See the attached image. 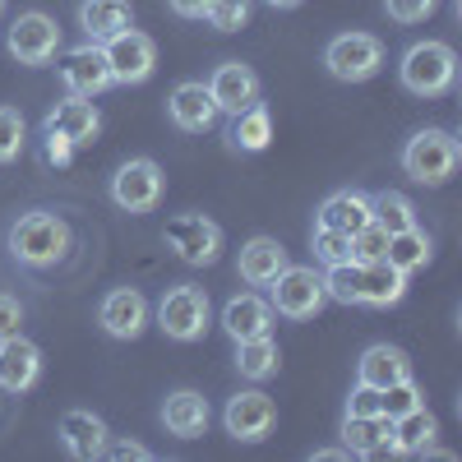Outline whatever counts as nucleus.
Masks as SVG:
<instances>
[{
  "label": "nucleus",
  "mask_w": 462,
  "mask_h": 462,
  "mask_svg": "<svg viewBox=\"0 0 462 462\" xmlns=\"http://www.w3.org/2000/svg\"><path fill=\"white\" fill-rule=\"evenodd\" d=\"M356 278H361V263L352 259V263H333V268H324V291H328V300H337V305H356Z\"/></svg>",
  "instance_id": "obj_33"
},
{
  "label": "nucleus",
  "mask_w": 462,
  "mask_h": 462,
  "mask_svg": "<svg viewBox=\"0 0 462 462\" xmlns=\"http://www.w3.org/2000/svg\"><path fill=\"white\" fill-rule=\"evenodd\" d=\"M370 217H374L370 213V195H361V189H337V195H328L319 204V217L315 222L342 231V236H352V231H361Z\"/></svg>",
  "instance_id": "obj_27"
},
{
  "label": "nucleus",
  "mask_w": 462,
  "mask_h": 462,
  "mask_svg": "<svg viewBox=\"0 0 462 462\" xmlns=\"http://www.w3.org/2000/svg\"><path fill=\"white\" fill-rule=\"evenodd\" d=\"M208 93H213L217 116H236L241 106L259 102V74L245 60H222L208 79Z\"/></svg>",
  "instance_id": "obj_14"
},
{
  "label": "nucleus",
  "mask_w": 462,
  "mask_h": 462,
  "mask_svg": "<svg viewBox=\"0 0 462 462\" xmlns=\"http://www.w3.org/2000/svg\"><path fill=\"white\" fill-rule=\"evenodd\" d=\"M10 254L23 263V268H56L69 250V222L51 208H32V213H19L10 222V236H5Z\"/></svg>",
  "instance_id": "obj_1"
},
{
  "label": "nucleus",
  "mask_w": 462,
  "mask_h": 462,
  "mask_svg": "<svg viewBox=\"0 0 462 462\" xmlns=\"http://www.w3.org/2000/svg\"><path fill=\"white\" fill-rule=\"evenodd\" d=\"M398 79L416 97H439L457 79V51L448 42H416L398 60Z\"/></svg>",
  "instance_id": "obj_2"
},
{
  "label": "nucleus",
  "mask_w": 462,
  "mask_h": 462,
  "mask_svg": "<svg viewBox=\"0 0 462 462\" xmlns=\"http://www.w3.org/2000/svg\"><path fill=\"white\" fill-rule=\"evenodd\" d=\"M102 56H106V69H111V84H143L152 65H158V47H152V37L139 32V28H125L102 42Z\"/></svg>",
  "instance_id": "obj_9"
},
{
  "label": "nucleus",
  "mask_w": 462,
  "mask_h": 462,
  "mask_svg": "<svg viewBox=\"0 0 462 462\" xmlns=\"http://www.w3.org/2000/svg\"><path fill=\"white\" fill-rule=\"evenodd\" d=\"M226 143L236 152H263L273 143V116H268L263 102H250L231 116V130H226Z\"/></svg>",
  "instance_id": "obj_26"
},
{
  "label": "nucleus",
  "mask_w": 462,
  "mask_h": 462,
  "mask_svg": "<svg viewBox=\"0 0 462 462\" xmlns=\"http://www.w3.org/2000/svg\"><path fill=\"white\" fill-rule=\"evenodd\" d=\"M208 5H213V0H171V10H176L180 19H204Z\"/></svg>",
  "instance_id": "obj_43"
},
{
  "label": "nucleus",
  "mask_w": 462,
  "mask_h": 462,
  "mask_svg": "<svg viewBox=\"0 0 462 462\" xmlns=\"http://www.w3.org/2000/svg\"><path fill=\"white\" fill-rule=\"evenodd\" d=\"M342 448L356 457H383L393 453V426L389 416H342Z\"/></svg>",
  "instance_id": "obj_23"
},
{
  "label": "nucleus",
  "mask_w": 462,
  "mask_h": 462,
  "mask_svg": "<svg viewBox=\"0 0 462 462\" xmlns=\"http://www.w3.org/2000/svg\"><path fill=\"white\" fill-rule=\"evenodd\" d=\"M79 28H84L88 42H106V37L134 28V10H130V0H84Z\"/></svg>",
  "instance_id": "obj_25"
},
{
  "label": "nucleus",
  "mask_w": 462,
  "mask_h": 462,
  "mask_svg": "<svg viewBox=\"0 0 462 462\" xmlns=\"http://www.w3.org/2000/svg\"><path fill=\"white\" fill-rule=\"evenodd\" d=\"M162 189H167V176L152 158H130L116 167L111 176V204L121 213H152L162 204Z\"/></svg>",
  "instance_id": "obj_7"
},
{
  "label": "nucleus",
  "mask_w": 462,
  "mask_h": 462,
  "mask_svg": "<svg viewBox=\"0 0 462 462\" xmlns=\"http://www.w3.org/2000/svg\"><path fill=\"white\" fill-rule=\"evenodd\" d=\"M42 130H56V134H65L74 148H79V143H93V139H97L102 116H97L93 97H65V102H56V106L47 111Z\"/></svg>",
  "instance_id": "obj_21"
},
{
  "label": "nucleus",
  "mask_w": 462,
  "mask_h": 462,
  "mask_svg": "<svg viewBox=\"0 0 462 462\" xmlns=\"http://www.w3.org/2000/svg\"><path fill=\"white\" fill-rule=\"evenodd\" d=\"M208 315H213L208 291L195 287V282H180V287H171V291L158 300V328H162L171 342H199L204 328H208Z\"/></svg>",
  "instance_id": "obj_6"
},
{
  "label": "nucleus",
  "mask_w": 462,
  "mask_h": 462,
  "mask_svg": "<svg viewBox=\"0 0 462 462\" xmlns=\"http://www.w3.org/2000/svg\"><path fill=\"white\" fill-rule=\"evenodd\" d=\"M42 139H47V162H69L74 143H69L65 134H56V130H42Z\"/></svg>",
  "instance_id": "obj_42"
},
{
  "label": "nucleus",
  "mask_w": 462,
  "mask_h": 462,
  "mask_svg": "<svg viewBox=\"0 0 462 462\" xmlns=\"http://www.w3.org/2000/svg\"><path fill=\"white\" fill-rule=\"evenodd\" d=\"M439 0H383V10H389L393 23H426L435 14Z\"/></svg>",
  "instance_id": "obj_38"
},
{
  "label": "nucleus",
  "mask_w": 462,
  "mask_h": 462,
  "mask_svg": "<svg viewBox=\"0 0 462 462\" xmlns=\"http://www.w3.org/2000/svg\"><path fill=\"white\" fill-rule=\"evenodd\" d=\"M398 379H411V361L402 346H389V342H374L361 352L356 361V383H370V389H389Z\"/></svg>",
  "instance_id": "obj_22"
},
{
  "label": "nucleus",
  "mask_w": 462,
  "mask_h": 462,
  "mask_svg": "<svg viewBox=\"0 0 462 462\" xmlns=\"http://www.w3.org/2000/svg\"><path fill=\"white\" fill-rule=\"evenodd\" d=\"M0 10H5V0H0Z\"/></svg>",
  "instance_id": "obj_45"
},
{
  "label": "nucleus",
  "mask_w": 462,
  "mask_h": 462,
  "mask_svg": "<svg viewBox=\"0 0 462 462\" xmlns=\"http://www.w3.org/2000/svg\"><path fill=\"white\" fill-rule=\"evenodd\" d=\"M37 374H42V346L28 342L23 333L0 342V389L5 393H28L37 383Z\"/></svg>",
  "instance_id": "obj_16"
},
{
  "label": "nucleus",
  "mask_w": 462,
  "mask_h": 462,
  "mask_svg": "<svg viewBox=\"0 0 462 462\" xmlns=\"http://www.w3.org/2000/svg\"><path fill=\"white\" fill-rule=\"evenodd\" d=\"M411 407H420V389L411 379H398V383H389V389H379V416H402V411H411Z\"/></svg>",
  "instance_id": "obj_36"
},
{
  "label": "nucleus",
  "mask_w": 462,
  "mask_h": 462,
  "mask_svg": "<svg viewBox=\"0 0 462 462\" xmlns=\"http://www.w3.org/2000/svg\"><path fill=\"white\" fill-rule=\"evenodd\" d=\"M97 324H102L106 337L134 342V337L143 333V324H148V300H143V291H134V287L106 291L102 305H97Z\"/></svg>",
  "instance_id": "obj_13"
},
{
  "label": "nucleus",
  "mask_w": 462,
  "mask_h": 462,
  "mask_svg": "<svg viewBox=\"0 0 462 462\" xmlns=\"http://www.w3.org/2000/svg\"><path fill=\"white\" fill-rule=\"evenodd\" d=\"M60 84L69 97H97L111 88V69L102 56V42H79L60 56Z\"/></svg>",
  "instance_id": "obj_12"
},
{
  "label": "nucleus",
  "mask_w": 462,
  "mask_h": 462,
  "mask_svg": "<svg viewBox=\"0 0 462 462\" xmlns=\"http://www.w3.org/2000/svg\"><path fill=\"white\" fill-rule=\"evenodd\" d=\"M222 426H226V435H231V439L259 444V439L273 435V426H278V402L268 398L263 389H241L236 398L226 402Z\"/></svg>",
  "instance_id": "obj_10"
},
{
  "label": "nucleus",
  "mask_w": 462,
  "mask_h": 462,
  "mask_svg": "<svg viewBox=\"0 0 462 462\" xmlns=\"http://www.w3.org/2000/svg\"><path fill=\"white\" fill-rule=\"evenodd\" d=\"M287 268V250L273 241V236H250L245 245H241V259H236V273H241V282H250V287H268L278 273Z\"/></svg>",
  "instance_id": "obj_24"
},
{
  "label": "nucleus",
  "mask_w": 462,
  "mask_h": 462,
  "mask_svg": "<svg viewBox=\"0 0 462 462\" xmlns=\"http://www.w3.org/2000/svg\"><path fill=\"white\" fill-rule=\"evenodd\" d=\"M383 250H389V231H383L374 217L361 231H352V259L356 263H374V259H383Z\"/></svg>",
  "instance_id": "obj_35"
},
{
  "label": "nucleus",
  "mask_w": 462,
  "mask_h": 462,
  "mask_svg": "<svg viewBox=\"0 0 462 462\" xmlns=\"http://www.w3.org/2000/svg\"><path fill=\"white\" fill-rule=\"evenodd\" d=\"M217 32H241L250 23V0H213L208 14H204Z\"/></svg>",
  "instance_id": "obj_37"
},
{
  "label": "nucleus",
  "mask_w": 462,
  "mask_h": 462,
  "mask_svg": "<svg viewBox=\"0 0 462 462\" xmlns=\"http://www.w3.org/2000/svg\"><path fill=\"white\" fill-rule=\"evenodd\" d=\"M462 162V148L448 130H416L402 143V171L416 185H444Z\"/></svg>",
  "instance_id": "obj_3"
},
{
  "label": "nucleus",
  "mask_w": 462,
  "mask_h": 462,
  "mask_svg": "<svg viewBox=\"0 0 462 462\" xmlns=\"http://www.w3.org/2000/svg\"><path fill=\"white\" fill-rule=\"evenodd\" d=\"M5 47H10V56H14L19 65H47V60H56V51H60V28H56L51 14L28 10V14H19V19L10 23Z\"/></svg>",
  "instance_id": "obj_11"
},
{
  "label": "nucleus",
  "mask_w": 462,
  "mask_h": 462,
  "mask_svg": "<svg viewBox=\"0 0 462 462\" xmlns=\"http://www.w3.org/2000/svg\"><path fill=\"white\" fill-rule=\"evenodd\" d=\"M383 259H389L393 268H402V273H416V268L430 263V236L420 226L389 231V250H383Z\"/></svg>",
  "instance_id": "obj_30"
},
{
  "label": "nucleus",
  "mask_w": 462,
  "mask_h": 462,
  "mask_svg": "<svg viewBox=\"0 0 462 462\" xmlns=\"http://www.w3.org/2000/svg\"><path fill=\"white\" fill-rule=\"evenodd\" d=\"M370 213L383 231H407L416 226V208L407 195H398V189H379V195H370Z\"/></svg>",
  "instance_id": "obj_31"
},
{
  "label": "nucleus",
  "mask_w": 462,
  "mask_h": 462,
  "mask_svg": "<svg viewBox=\"0 0 462 462\" xmlns=\"http://www.w3.org/2000/svg\"><path fill=\"white\" fill-rule=\"evenodd\" d=\"M222 328L231 342H245V337H263V333H273V305H268V296H231L222 305Z\"/></svg>",
  "instance_id": "obj_18"
},
{
  "label": "nucleus",
  "mask_w": 462,
  "mask_h": 462,
  "mask_svg": "<svg viewBox=\"0 0 462 462\" xmlns=\"http://www.w3.org/2000/svg\"><path fill=\"white\" fill-rule=\"evenodd\" d=\"M19 333H23V305H19V296L0 291V342L19 337Z\"/></svg>",
  "instance_id": "obj_39"
},
{
  "label": "nucleus",
  "mask_w": 462,
  "mask_h": 462,
  "mask_svg": "<svg viewBox=\"0 0 462 462\" xmlns=\"http://www.w3.org/2000/svg\"><path fill=\"white\" fill-rule=\"evenodd\" d=\"M56 435H60L65 453L79 457V462L102 457V448H106V439H111V435H106V420H102L97 411H84V407H69V411L60 416Z\"/></svg>",
  "instance_id": "obj_15"
},
{
  "label": "nucleus",
  "mask_w": 462,
  "mask_h": 462,
  "mask_svg": "<svg viewBox=\"0 0 462 462\" xmlns=\"http://www.w3.org/2000/svg\"><path fill=\"white\" fill-rule=\"evenodd\" d=\"M278 365H282V356H278V342H273V333L236 342V370H241V379L263 383V379H273V374H278Z\"/></svg>",
  "instance_id": "obj_29"
},
{
  "label": "nucleus",
  "mask_w": 462,
  "mask_h": 462,
  "mask_svg": "<svg viewBox=\"0 0 462 462\" xmlns=\"http://www.w3.org/2000/svg\"><path fill=\"white\" fill-rule=\"evenodd\" d=\"M310 250H315V259H319L324 268H333V263H352V236H342V231H333V226H319V222H315Z\"/></svg>",
  "instance_id": "obj_32"
},
{
  "label": "nucleus",
  "mask_w": 462,
  "mask_h": 462,
  "mask_svg": "<svg viewBox=\"0 0 462 462\" xmlns=\"http://www.w3.org/2000/svg\"><path fill=\"white\" fill-rule=\"evenodd\" d=\"M102 453H106V457H121V462H125V457H134V462H148V457H152V453H148L143 444H134V439H106Z\"/></svg>",
  "instance_id": "obj_41"
},
{
  "label": "nucleus",
  "mask_w": 462,
  "mask_h": 462,
  "mask_svg": "<svg viewBox=\"0 0 462 462\" xmlns=\"http://www.w3.org/2000/svg\"><path fill=\"white\" fill-rule=\"evenodd\" d=\"M167 116H171V125L185 130V134H204V130H213L217 106H213L208 84H195V79H189V84H176L171 97H167Z\"/></svg>",
  "instance_id": "obj_17"
},
{
  "label": "nucleus",
  "mask_w": 462,
  "mask_h": 462,
  "mask_svg": "<svg viewBox=\"0 0 462 462\" xmlns=\"http://www.w3.org/2000/svg\"><path fill=\"white\" fill-rule=\"evenodd\" d=\"M407 296V273L393 268L389 259H374L361 263V278H356V305H374V310H389Z\"/></svg>",
  "instance_id": "obj_20"
},
{
  "label": "nucleus",
  "mask_w": 462,
  "mask_h": 462,
  "mask_svg": "<svg viewBox=\"0 0 462 462\" xmlns=\"http://www.w3.org/2000/svg\"><path fill=\"white\" fill-rule=\"evenodd\" d=\"M167 245L176 250L180 263L208 268V263H217V254H222V226L208 222L204 213H180V217L167 222Z\"/></svg>",
  "instance_id": "obj_8"
},
{
  "label": "nucleus",
  "mask_w": 462,
  "mask_h": 462,
  "mask_svg": "<svg viewBox=\"0 0 462 462\" xmlns=\"http://www.w3.org/2000/svg\"><path fill=\"white\" fill-rule=\"evenodd\" d=\"M208 420H213V411H208V398H204L199 389H176V393H167V402H162V426H167V435H176V439H199V435L208 430Z\"/></svg>",
  "instance_id": "obj_19"
},
{
  "label": "nucleus",
  "mask_w": 462,
  "mask_h": 462,
  "mask_svg": "<svg viewBox=\"0 0 462 462\" xmlns=\"http://www.w3.org/2000/svg\"><path fill=\"white\" fill-rule=\"evenodd\" d=\"M389 426H393V453H426L439 435V420L426 407H411V411L393 416Z\"/></svg>",
  "instance_id": "obj_28"
},
{
  "label": "nucleus",
  "mask_w": 462,
  "mask_h": 462,
  "mask_svg": "<svg viewBox=\"0 0 462 462\" xmlns=\"http://www.w3.org/2000/svg\"><path fill=\"white\" fill-rule=\"evenodd\" d=\"M263 5H273V10H296L300 0H263Z\"/></svg>",
  "instance_id": "obj_44"
},
{
  "label": "nucleus",
  "mask_w": 462,
  "mask_h": 462,
  "mask_svg": "<svg viewBox=\"0 0 462 462\" xmlns=\"http://www.w3.org/2000/svg\"><path fill=\"white\" fill-rule=\"evenodd\" d=\"M23 139H28V125L14 106H0V167L14 162L23 152Z\"/></svg>",
  "instance_id": "obj_34"
},
{
  "label": "nucleus",
  "mask_w": 462,
  "mask_h": 462,
  "mask_svg": "<svg viewBox=\"0 0 462 462\" xmlns=\"http://www.w3.org/2000/svg\"><path fill=\"white\" fill-rule=\"evenodd\" d=\"M342 416H379V389H370V383H356L352 398H346V411Z\"/></svg>",
  "instance_id": "obj_40"
},
{
  "label": "nucleus",
  "mask_w": 462,
  "mask_h": 462,
  "mask_svg": "<svg viewBox=\"0 0 462 462\" xmlns=\"http://www.w3.org/2000/svg\"><path fill=\"white\" fill-rule=\"evenodd\" d=\"M268 305H273V315H287V319H315L328 305L324 273H315V268H305V263H287L282 273L268 282Z\"/></svg>",
  "instance_id": "obj_4"
},
{
  "label": "nucleus",
  "mask_w": 462,
  "mask_h": 462,
  "mask_svg": "<svg viewBox=\"0 0 462 462\" xmlns=\"http://www.w3.org/2000/svg\"><path fill=\"white\" fill-rule=\"evenodd\" d=\"M324 69L342 84H365L383 69V42L374 32H342L324 47Z\"/></svg>",
  "instance_id": "obj_5"
}]
</instances>
